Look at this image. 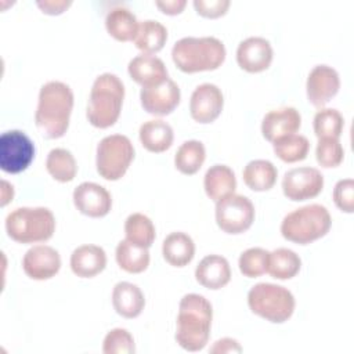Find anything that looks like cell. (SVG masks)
Segmentation results:
<instances>
[{"mask_svg":"<svg viewBox=\"0 0 354 354\" xmlns=\"http://www.w3.org/2000/svg\"><path fill=\"white\" fill-rule=\"evenodd\" d=\"M73 108V93L62 82H47L39 93V102L35 113L36 127L44 138L62 137L69 126Z\"/></svg>","mask_w":354,"mask_h":354,"instance_id":"6da1fadb","label":"cell"},{"mask_svg":"<svg viewBox=\"0 0 354 354\" xmlns=\"http://www.w3.org/2000/svg\"><path fill=\"white\" fill-rule=\"evenodd\" d=\"M213 308L210 301L198 293L183 296L178 306L176 340L187 351L202 350L210 336Z\"/></svg>","mask_w":354,"mask_h":354,"instance_id":"7a4b0ae2","label":"cell"},{"mask_svg":"<svg viewBox=\"0 0 354 354\" xmlns=\"http://www.w3.org/2000/svg\"><path fill=\"white\" fill-rule=\"evenodd\" d=\"M171 58L185 73L214 71L225 59V47L213 36L183 37L174 43Z\"/></svg>","mask_w":354,"mask_h":354,"instance_id":"3957f363","label":"cell"},{"mask_svg":"<svg viewBox=\"0 0 354 354\" xmlns=\"http://www.w3.org/2000/svg\"><path fill=\"white\" fill-rule=\"evenodd\" d=\"M124 98V86L122 80L113 73H102L95 77L88 102L87 119L98 127L106 129L118 120Z\"/></svg>","mask_w":354,"mask_h":354,"instance_id":"277c9868","label":"cell"},{"mask_svg":"<svg viewBox=\"0 0 354 354\" xmlns=\"http://www.w3.org/2000/svg\"><path fill=\"white\" fill-rule=\"evenodd\" d=\"M332 224L328 209L318 203H311L288 213L281 223V234L285 239L307 245L329 231Z\"/></svg>","mask_w":354,"mask_h":354,"instance_id":"5b68a950","label":"cell"},{"mask_svg":"<svg viewBox=\"0 0 354 354\" xmlns=\"http://www.w3.org/2000/svg\"><path fill=\"white\" fill-rule=\"evenodd\" d=\"M6 230L19 243L44 242L55 231V217L47 207H18L6 217Z\"/></svg>","mask_w":354,"mask_h":354,"instance_id":"8992f818","label":"cell"},{"mask_svg":"<svg viewBox=\"0 0 354 354\" xmlns=\"http://www.w3.org/2000/svg\"><path fill=\"white\" fill-rule=\"evenodd\" d=\"M248 304L256 315L274 324H282L292 317L296 303L292 292L285 286L260 282L250 288Z\"/></svg>","mask_w":354,"mask_h":354,"instance_id":"52a82bcc","label":"cell"},{"mask_svg":"<svg viewBox=\"0 0 354 354\" xmlns=\"http://www.w3.org/2000/svg\"><path fill=\"white\" fill-rule=\"evenodd\" d=\"M133 159L134 147L126 136H106L97 145V171L105 180L116 181L122 178Z\"/></svg>","mask_w":354,"mask_h":354,"instance_id":"ba28073f","label":"cell"},{"mask_svg":"<svg viewBox=\"0 0 354 354\" xmlns=\"http://www.w3.org/2000/svg\"><path fill=\"white\" fill-rule=\"evenodd\" d=\"M254 220V206L249 198L231 194L216 202L217 225L227 234H242Z\"/></svg>","mask_w":354,"mask_h":354,"instance_id":"9c48e42d","label":"cell"},{"mask_svg":"<svg viewBox=\"0 0 354 354\" xmlns=\"http://www.w3.org/2000/svg\"><path fill=\"white\" fill-rule=\"evenodd\" d=\"M35 158L32 140L21 130L4 131L0 137V167L3 171L17 174L28 169Z\"/></svg>","mask_w":354,"mask_h":354,"instance_id":"30bf717a","label":"cell"},{"mask_svg":"<svg viewBox=\"0 0 354 354\" xmlns=\"http://www.w3.org/2000/svg\"><path fill=\"white\" fill-rule=\"evenodd\" d=\"M324 188V176L315 167H295L282 178L283 195L295 202L315 198Z\"/></svg>","mask_w":354,"mask_h":354,"instance_id":"8fae6325","label":"cell"},{"mask_svg":"<svg viewBox=\"0 0 354 354\" xmlns=\"http://www.w3.org/2000/svg\"><path fill=\"white\" fill-rule=\"evenodd\" d=\"M340 77L336 69L329 65H317L307 77V98L314 106H325L339 91Z\"/></svg>","mask_w":354,"mask_h":354,"instance_id":"7c38bea8","label":"cell"},{"mask_svg":"<svg viewBox=\"0 0 354 354\" xmlns=\"http://www.w3.org/2000/svg\"><path fill=\"white\" fill-rule=\"evenodd\" d=\"M223 105L224 97L221 90L213 83H202L191 95L189 112L195 122L212 123L220 116Z\"/></svg>","mask_w":354,"mask_h":354,"instance_id":"4fadbf2b","label":"cell"},{"mask_svg":"<svg viewBox=\"0 0 354 354\" xmlns=\"http://www.w3.org/2000/svg\"><path fill=\"white\" fill-rule=\"evenodd\" d=\"M180 97V88L171 79H167L158 86L142 87L140 91V100L144 111L158 116L171 113L178 105Z\"/></svg>","mask_w":354,"mask_h":354,"instance_id":"5bb4252c","label":"cell"},{"mask_svg":"<svg viewBox=\"0 0 354 354\" xmlns=\"http://www.w3.org/2000/svg\"><path fill=\"white\" fill-rule=\"evenodd\" d=\"M22 268L32 279H50L61 268V256L48 245H36L25 253L22 259Z\"/></svg>","mask_w":354,"mask_h":354,"instance_id":"9a60e30c","label":"cell"},{"mask_svg":"<svg viewBox=\"0 0 354 354\" xmlns=\"http://www.w3.org/2000/svg\"><path fill=\"white\" fill-rule=\"evenodd\" d=\"M73 203L82 214L88 217H104L111 210L112 198L102 185L84 181L75 188Z\"/></svg>","mask_w":354,"mask_h":354,"instance_id":"2e32d148","label":"cell"},{"mask_svg":"<svg viewBox=\"0 0 354 354\" xmlns=\"http://www.w3.org/2000/svg\"><path fill=\"white\" fill-rule=\"evenodd\" d=\"M272 61V47L264 37L253 36L242 40L236 48L238 65L250 73L266 71Z\"/></svg>","mask_w":354,"mask_h":354,"instance_id":"e0dca14e","label":"cell"},{"mask_svg":"<svg viewBox=\"0 0 354 354\" xmlns=\"http://www.w3.org/2000/svg\"><path fill=\"white\" fill-rule=\"evenodd\" d=\"M301 124V116L296 108L285 106L279 109L270 111L266 113L261 122L263 137L274 142L281 137L295 134Z\"/></svg>","mask_w":354,"mask_h":354,"instance_id":"ac0fdd59","label":"cell"},{"mask_svg":"<svg viewBox=\"0 0 354 354\" xmlns=\"http://www.w3.org/2000/svg\"><path fill=\"white\" fill-rule=\"evenodd\" d=\"M130 77L142 87L158 86L169 79L163 61L151 54L134 57L127 66Z\"/></svg>","mask_w":354,"mask_h":354,"instance_id":"d6986e66","label":"cell"},{"mask_svg":"<svg viewBox=\"0 0 354 354\" xmlns=\"http://www.w3.org/2000/svg\"><path fill=\"white\" fill-rule=\"evenodd\" d=\"M195 278L207 289H221L231 279L230 263L220 254L205 256L196 266Z\"/></svg>","mask_w":354,"mask_h":354,"instance_id":"ffe728a7","label":"cell"},{"mask_svg":"<svg viewBox=\"0 0 354 354\" xmlns=\"http://www.w3.org/2000/svg\"><path fill=\"white\" fill-rule=\"evenodd\" d=\"M106 266V254L101 246L82 245L71 254V268L80 278H93Z\"/></svg>","mask_w":354,"mask_h":354,"instance_id":"44dd1931","label":"cell"},{"mask_svg":"<svg viewBox=\"0 0 354 354\" xmlns=\"http://www.w3.org/2000/svg\"><path fill=\"white\" fill-rule=\"evenodd\" d=\"M112 304L119 315L136 318L144 310V293L131 282H118L112 290Z\"/></svg>","mask_w":354,"mask_h":354,"instance_id":"7402d4cb","label":"cell"},{"mask_svg":"<svg viewBox=\"0 0 354 354\" xmlns=\"http://www.w3.org/2000/svg\"><path fill=\"white\" fill-rule=\"evenodd\" d=\"M203 187L206 195L212 201L217 202L234 194L236 188V178L232 169L227 165H213L205 174Z\"/></svg>","mask_w":354,"mask_h":354,"instance_id":"603a6c76","label":"cell"},{"mask_svg":"<svg viewBox=\"0 0 354 354\" xmlns=\"http://www.w3.org/2000/svg\"><path fill=\"white\" fill-rule=\"evenodd\" d=\"M165 260L173 267H184L194 259L195 243L192 238L181 231L169 234L162 245Z\"/></svg>","mask_w":354,"mask_h":354,"instance_id":"cb8c5ba5","label":"cell"},{"mask_svg":"<svg viewBox=\"0 0 354 354\" xmlns=\"http://www.w3.org/2000/svg\"><path fill=\"white\" fill-rule=\"evenodd\" d=\"M138 134L142 147L149 152L155 153L169 149L174 138L171 126L160 119H153L142 123Z\"/></svg>","mask_w":354,"mask_h":354,"instance_id":"d4e9b609","label":"cell"},{"mask_svg":"<svg viewBox=\"0 0 354 354\" xmlns=\"http://www.w3.org/2000/svg\"><path fill=\"white\" fill-rule=\"evenodd\" d=\"M138 25L136 15L124 7L112 8L105 18V28L108 33L119 41L134 40Z\"/></svg>","mask_w":354,"mask_h":354,"instance_id":"484cf974","label":"cell"},{"mask_svg":"<svg viewBox=\"0 0 354 354\" xmlns=\"http://www.w3.org/2000/svg\"><path fill=\"white\" fill-rule=\"evenodd\" d=\"M243 181L245 184L257 192L268 191L274 187L278 176L277 167L266 159L250 160L243 169Z\"/></svg>","mask_w":354,"mask_h":354,"instance_id":"4316f807","label":"cell"},{"mask_svg":"<svg viewBox=\"0 0 354 354\" xmlns=\"http://www.w3.org/2000/svg\"><path fill=\"white\" fill-rule=\"evenodd\" d=\"M301 260L296 252L288 248H278L268 253L267 272L275 279H290L300 271Z\"/></svg>","mask_w":354,"mask_h":354,"instance_id":"83f0119b","label":"cell"},{"mask_svg":"<svg viewBox=\"0 0 354 354\" xmlns=\"http://www.w3.org/2000/svg\"><path fill=\"white\" fill-rule=\"evenodd\" d=\"M167 40V29L158 21L147 19L138 25L134 44L144 54H155L163 48Z\"/></svg>","mask_w":354,"mask_h":354,"instance_id":"f1b7e54d","label":"cell"},{"mask_svg":"<svg viewBox=\"0 0 354 354\" xmlns=\"http://www.w3.org/2000/svg\"><path fill=\"white\" fill-rule=\"evenodd\" d=\"M115 256L119 267L130 274L142 272L149 266L148 249L133 245L127 239H123L118 243Z\"/></svg>","mask_w":354,"mask_h":354,"instance_id":"f546056e","label":"cell"},{"mask_svg":"<svg viewBox=\"0 0 354 354\" xmlns=\"http://www.w3.org/2000/svg\"><path fill=\"white\" fill-rule=\"evenodd\" d=\"M206 158L205 145L198 140H188L180 145L174 156V165L183 174H195Z\"/></svg>","mask_w":354,"mask_h":354,"instance_id":"4dcf8cb0","label":"cell"},{"mask_svg":"<svg viewBox=\"0 0 354 354\" xmlns=\"http://www.w3.org/2000/svg\"><path fill=\"white\" fill-rule=\"evenodd\" d=\"M46 167L50 176L59 183L72 181L77 171L76 160L72 152L65 148L51 149L46 159Z\"/></svg>","mask_w":354,"mask_h":354,"instance_id":"1f68e13d","label":"cell"},{"mask_svg":"<svg viewBox=\"0 0 354 354\" xmlns=\"http://www.w3.org/2000/svg\"><path fill=\"white\" fill-rule=\"evenodd\" d=\"M126 239L140 248H149L155 241V227L142 213H133L124 221Z\"/></svg>","mask_w":354,"mask_h":354,"instance_id":"d6a6232c","label":"cell"},{"mask_svg":"<svg viewBox=\"0 0 354 354\" xmlns=\"http://www.w3.org/2000/svg\"><path fill=\"white\" fill-rule=\"evenodd\" d=\"M272 147L275 155L281 160L286 163H293L306 159L310 149V142L307 137L301 134H289L274 141Z\"/></svg>","mask_w":354,"mask_h":354,"instance_id":"836d02e7","label":"cell"},{"mask_svg":"<svg viewBox=\"0 0 354 354\" xmlns=\"http://www.w3.org/2000/svg\"><path fill=\"white\" fill-rule=\"evenodd\" d=\"M314 133L319 138H339L343 126H344V119L342 113L337 109L332 108H325L319 109L315 116H314Z\"/></svg>","mask_w":354,"mask_h":354,"instance_id":"e575fe53","label":"cell"},{"mask_svg":"<svg viewBox=\"0 0 354 354\" xmlns=\"http://www.w3.org/2000/svg\"><path fill=\"white\" fill-rule=\"evenodd\" d=\"M268 250L263 248H249L239 256V270L248 278H256L267 272Z\"/></svg>","mask_w":354,"mask_h":354,"instance_id":"d590c367","label":"cell"},{"mask_svg":"<svg viewBox=\"0 0 354 354\" xmlns=\"http://www.w3.org/2000/svg\"><path fill=\"white\" fill-rule=\"evenodd\" d=\"M344 149L339 138H319L315 149L317 162L322 167H336L342 163Z\"/></svg>","mask_w":354,"mask_h":354,"instance_id":"8d00e7d4","label":"cell"},{"mask_svg":"<svg viewBox=\"0 0 354 354\" xmlns=\"http://www.w3.org/2000/svg\"><path fill=\"white\" fill-rule=\"evenodd\" d=\"M102 351L105 354H133L136 351L134 339L127 329L115 328L106 333Z\"/></svg>","mask_w":354,"mask_h":354,"instance_id":"74e56055","label":"cell"},{"mask_svg":"<svg viewBox=\"0 0 354 354\" xmlns=\"http://www.w3.org/2000/svg\"><path fill=\"white\" fill-rule=\"evenodd\" d=\"M335 205L346 213L354 212V181L351 178L339 180L333 188Z\"/></svg>","mask_w":354,"mask_h":354,"instance_id":"f35d334b","label":"cell"},{"mask_svg":"<svg viewBox=\"0 0 354 354\" xmlns=\"http://www.w3.org/2000/svg\"><path fill=\"white\" fill-rule=\"evenodd\" d=\"M196 12L205 18H218L224 15L230 7L228 0H194Z\"/></svg>","mask_w":354,"mask_h":354,"instance_id":"ab89813d","label":"cell"},{"mask_svg":"<svg viewBox=\"0 0 354 354\" xmlns=\"http://www.w3.org/2000/svg\"><path fill=\"white\" fill-rule=\"evenodd\" d=\"M37 7L44 12V14H48V15H58V14H62L72 3L71 1H66V0H39L37 3Z\"/></svg>","mask_w":354,"mask_h":354,"instance_id":"60d3db41","label":"cell"},{"mask_svg":"<svg viewBox=\"0 0 354 354\" xmlns=\"http://www.w3.org/2000/svg\"><path fill=\"white\" fill-rule=\"evenodd\" d=\"M242 347L235 339L224 337L214 343V346L210 348V353H241Z\"/></svg>","mask_w":354,"mask_h":354,"instance_id":"b9f144b4","label":"cell"},{"mask_svg":"<svg viewBox=\"0 0 354 354\" xmlns=\"http://www.w3.org/2000/svg\"><path fill=\"white\" fill-rule=\"evenodd\" d=\"M187 1L185 0H166V1H156V7L167 15H177L180 14L184 7H185Z\"/></svg>","mask_w":354,"mask_h":354,"instance_id":"7bdbcfd3","label":"cell"}]
</instances>
